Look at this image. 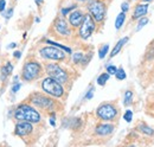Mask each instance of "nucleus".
I'll return each mask as SVG.
<instances>
[{
    "label": "nucleus",
    "mask_w": 154,
    "mask_h": 147,
    "mask_svg": "<svg viewBox=\"0 0 154 147\" xmlns=\"http://www.w3.org/2000/svg\"><path fill=\"white\" fill-rule=\"evenodd\" d=\"M14 117L19 121H27L31 124H38L40 121V114L29 105H20L14 111Z\"/></svg>",
    "instance_id": "nucleus-1"
},
{
    "label": "nucleus",
    "mask_w": 154,
    "mask_h": 147,
    "mask_svg": "<svg viewBox=\"0 0 154 147\" xmlns=\"http://www.w3.org/2000/svg\"><path fill=\"white\" fill-rule=\"evenodd\" d=\"M42 89L46 94H49V95H51L54 97H60L64 94V89H63L62 84L58 81H56L55 78H52V77H48V78L43 80Z\"/></svg>",
    "instance_id": "nucleus-2"
},
{
    "label": "nucleus",
    "mask_w": 154,
    "mask_h": 147,
    "mask_svg": "<svg viewBox=\"0 0 154 147\" xmlns=\"http://www.w3.org/2000/svg\"><path fill=\"white\" fill-rule=\"evenodd\" d=\"M40 71H42V67L38 62L35 61L27 62L23 68V78L25 81H33L39 77Z\"/></svg>",
    "instance_id": "nucleus-3"
},
{
    "label": "nucleus",
    "mask_w": 154,
    "mask_h": 147,
    "mask_svg": "<svg viewBox=\"0 0 154 147\" xmlns=\"http://www.w3.org/2000/svg\"><path fill=\"white\" fill-rule=\"evenodd\" d=\"M88 10L90 16L96 21H102L106 14V5L100 1V0H94L88 5Z\"/></svg>",
    "instance_id": "nucleus-4"
},
{
    "label": "nucleus",
    "mask_w": 154,
    "mask_h": 147,
    "mask_svg": "<svg viewBox=\"0 0 154 147\" xmlns=\"http://www.w3.org/2000/svg\"><path fill=\"white\" fill-rule=\"evenodd\" d=\"M95 30V21L90 14L84 16V19L81 24V29H79V36L83 39H88L89 37L93 35Z\"/></svg>",
    "instance_id": "nucleus-5"
},
{
    "label": "nucleus",
    "mask_w": 154,
    "mask_h": 147,
    "mask_svg": "<svg viewBox=\"0 0 154 147\" xmlns=\"http://www.w3.org/2000/svg\"><path fill=\"white\" fill-rule=\"evenodd\" d=\"M116 115H117V110L116 108L110 105V103H104V105H101L98 108H97V116L102 120H106V121H112L113 119H115Z\"/></svg>",
    "instance_id": "nucleus-6"
},
{
    "label": "nucleus",
    "mask_w": 154,
    "mask_h": 147,
    "mask_svg": "<svg viewBox=\"0 0 154 147\" xmlns=\"http://www.w3.org/2000/svg\"><path fill=\"white\" fill-rule=\"evenodd\" d=\"M46 73L49 74L50 77L55 78L56 81H58L59 83H65L68 81V75L57 64L50 63L46 65Z\"/></svg>",
    "instance_id": "nucleus-7"
},
{
    "label": "nucleus",
    "mask_w": 154,
    "mask_h": 147,
    "mask_svg": "<svg viewBox=\"0 0 154 147\" xmlns=\"http://www.w3.org/2000/svg\"><path fill=\"white\" fill-rule=\"evenodd\" d=\"M40 55L44 58L54 59V61H62L65 58V54L62 49H58L56 46H46L40 50Z\"/></svg>",
    "instance_id": "nucleus-8"
},
{
    "label": "nucleus",
    "mask_w": 154,
    "mask_h": 147,
    "mask_svg": "<svg viewBox=\"0 0 154 147\" xmlns=\"http://www.w3.org/2000/svg\"><path fill=\"white\" fill-rule=\"evenodd\" d=\"M32 103L36 105L39 108H43V109H51L54 107V101L46 96H43V95H39V94H35L32 96Z\"/></svg>",
    "instance_id": "nucleus-9"
},
{
    "label": "nucleus",
    "mask_w": 154,
    "mask_h": 147,
    "mask_svg": "<svg viewBox=\"0 0 154 147\" xmlns=\"http://www.w3.org/2000/svg\"><path fill=\"white\" fill-rule=\"evenodd\" d=\"M32 129H33V127H32L31 122L19 121L16 126V134L19 135V136H26L32 132Z\"/></svg>",
    "instance_id": "nucleus-10"
},
{
    "label": "nucleus",
    "mask_w": 154,
    "mask_h": 147,
    "mask_svg": "<svg viewBox=\"0 0 154 147\" xmlns=\"http://www.w3.org/2000/svg\"><path fill=\"white\" fill-rule=\"evenodd\" d=\"M55 30L62 36H69L70 35V30H69V26H68L66 21L62 18H58L55 21Z\"/></svg>",
    "instance_id": "nucleus-11"
},
{
    "label": "nucleus",
    "mask_w": 154,
    "mask_h": 147,
    "mask_svg": "<svg viewBox=\"0 0 154 147\" xmlns=\"http://www.w3.org/2000/svg\"><path fill=\"white\" fill-rule=\"evenodd\" d=\"M83 19H84V14L81 11H74L69 14V21H70L71 26H74V27L81 26Z\"/></svg>",
    "instance_id": "nucleus-12"
},
{
    "label": "nucleus",
    "mask_w": 154,
    "mask_h": 147,
    "mask_svg": "<svg viewBox=\"0 0 154 147\" xmlns=\"http://www.w3.org/2000/svg\"><path fill=\"white\" fill-rule=\"evenodd\" d=\"M148 11V5L147 4H140L135 7V11H134V14H133V18L134 19H139V18H142Z\"/></svg>",
    "instance_id": "nucleus-13"
},
{
    "label": "nucleus",
    "mask_w": 154,
    "mask_h": 147,
    "mask_svg": "<svg viewBox=\"0 0 154 147\" xmlns=\"http://www.w3.org/2000/svg\"><path fill=\"white\" fill-rule=\"evenodd\" d=\"M113 129H114V126H112V125H107V124L100 125L96 128V134H98V135H108L113 132Z\"/></svg>",
    "instance_id": "nucleus-14"
},
{
    "label": "nucleus",
    "mask_w": 154,
    "mask_h": 147,
    "mask_svg": "<svg viewBox=\"0 0 154 147\" xmlns=\"http://www.w3.org/2000/svg\"><path fill=\"white\" fill-rule=\"evenodd\" d=\"M128 42V37H123L122 39H120L119 42H117V44L115 45V48L113 49V51H112V54H110V57H114V56H116L119 52H120V50L122 49V46L126 44Z\"/></svg>",
    "instance_id": "nucleus-15"
},
{
    "label": "nucleus",
    "mask_w": 154,
    "mask_h": 147,
    "mask_svg": "<svg viewBox=\"0 0 154 147\" xmlns=\"http://www.w3.org/2000/svg\"><path fill=\"white\" fill-rule=\"evenodd\" d=\"M12 70H13V65H12L10 62H7V63L1 68V80H5L10 74L12 73Z\"/></svg>",
    "instance_id": "nucleus-16"
},
{
    "label": "nucleus",
    "mask_w": 154,
    "mask_h": 147,
    "mask_svg": "<svg viewBox=\"0 0 154 147\" xmlns=\"http://www.w3.org/2000/svg\"><path fill=\"white\" fill-rule=\"evenodd\" d=\"M125 19H126V13H125V12H121V13L117 16V18H116V21H115L116 30L121 29V26H122V25H123V23H125Z\"/></svg>",
    "instance_id": "nucleus-17"
},
{
    "label": "nucleus",
    "mask_w": 154,
    "mask_h": 147,
    "mask_svg": "<svg viewBox=\"0 0 154 147\" xmlns=\"http://www.w3.org/2000/svg\"><path fill=\"white\" fill-rule=\"evenodd\" d=\"M109 74L108 73H103L101 74L100 76H98V78H97V84H100V86H104L106 84V82L109 80Z\"/></svg>",
    "instance_id": "nucleus-18"
},
{
    "label": "nucleus",
    "mask_w": 154,
    "mask_h": 147,
    "mask_svg": "<svg viewBox=\"0 0 154 147\" xmlns=\"http://www.w3.org/2000/svg\"><path fill=\"white\" fill-rule=\"evenodd\" d=\"M46 43H48V44H52L54 46H56L58 49H62L63 51H66L68 54H71V49H70V48H66V46H64V45H60V44L55 43V42H52V40H46Z\"/></svg>",
    "instance_id": "nucleus-19"
},
{
    "label": "nucleus",
    "mask_w": 154,
    "mask_h": 147,
    "mask_svg": "<svg viewBox=\"0 0 154 147\" xmlns=\"http://www.w3.org/2000/svg\"><path fill=\"white\" fill-rule=\"evenodd\" d=\"M108 50H109V45L108 44H106V45H103L101 49H100V51H98V57L102 59V58H104L106 55L108 54Z\"/></svg>",
    "instance_id": "nucleus-20"
},
{
    "label": "nucleus",
    "mask_w": 154,
    "mask_h": 147,
    "mask_svg": "<svg viewBox=\"0 0 154 147\" xmlns=\"http://www.w3.org/2000/svg\"><path fill=\"white\" fill-rule=\"evenodd\" d=\"M132 99H133V92H131V90H127L126 94H125V106H128V105H131V102H132Z\"/></svg>",
    "instance_id": "nucleus-21"
},
{
    "label": "nucleus",
    "mask_w": 154,
    "mask_h": 147,
    "mask_svg": "<svg viewBox=\"0 0 154 147\" xmlns=\"http://www.w3.org/2000/svg\"><path fill=\"white\" fill-rule=\"evenodd\" d=\"M115 76L117 80H125V78H126V73H125V70H123L122 68H120V69L116 70Z\"/></svg>",
    "instance_id": "nucleus-22"
},
{
    "label": "nucleus",
    "mask_w": 154,
    "mask_h": 147,
    "mask_svg": "<svg viewBox=\"0 0 154 147\" xmlns=\"http://www.w3.org/2000/svg\"><path fill=\"white\" fill-rule=\"evenodd\" d=\"M75 8H76V5H72V6L66 7V8H62L60 13H62V16H68V13H69V12H71L72 10H75Z\"/></svg>",
    "instance_id": "nucleus-23"
},
{
    "label": "nucleus",
    "mask_w": 154,
    "mask_h": 147,
    "mask_svg": "<svg viewBox=\"0 0 154 147\" xmlns=\"http://www.w3.org/2000/svg\"><path fill=\"white\" fill-rule=\"evenodd\" d=\"M123 119H125L127 122H131L132 119H133V111H132V110H127V111L125 113V115H123Z\"/></svg>",
    "instance_id": "nucleus-24"
},
{
    "label": "nucleus",
    "mask_w": 154,
    "mask_h": 147,
    "mask_svg": "<svg viewBox=\"0 0 154 147\" xmlns=\"http://www.w3.org/2000/svg\"><path fill=\"white\" fill-rule=\"evenodd\" d=\"M147 23H148V19L143 18V17H142V18H141V20L139 21V25H137V27H136V31H140V30H141V29H142V27H143V26H145Z\"/></svg>",
    "instance_id": "nucleus-25"
},
{
    "label": "nucleus",
    "mask_w": 154,
    "mask_h": 147,
    "mask_svg": "<svg viewBox=\"0 0 154 147\" xmlns=\"http://www.w3.org/2000/svg\"><path fill=\"white\" fill-rule=\"evenodd\" d=\"M82 58H83V54H81V52H76L75 55L72 56V59H74L75 63H79L82 61Z\"/></svg>",
    "instance_id": "nucleus-26"
},
{
    "label": "nucleus",
    "mask_w": 154,
    "mask_h": 147,
    "mask_svg": "<svg viewBox=\"0 0 154 147\" xmlns=\"http://www.w3.org/2000/svg\"><path fill=\"white\" fill-rule=\"evenodd\" d=\"M140 130H142L143 133H147V134H153L154 130L152 128H149V127H147V126H145V125H142L141 127H140Z\"/></svg>",
    "instance_id": "nucleus-27"
},
{
    "label": "nucleus",
    "mask_w": 154,
    "mask_h": 147,
    "mask_svg": "<svg viewBox=\"0 0 154 147\" xmlns=\"http://www.w3.org/2000/svg\"><path fill=\"white\" fill-rule=\"evenodd\" d=\"M116 70H117V68H116L115 65H108L107 67V73L109 74V75H115Z\"/></svg>",
    "instance_id": "nucleus-28"
},
{
    "label": "nucleus",
    "mask_w": 154,
    "mask_h": 147,
    "mask_svg": "<svg viewBox=\"0 0 154 147\" xmlns=\"http://www.w3.org/2000/svg\"><path fill=\"white\" fill-rule=\"evenodd\" d=\"M20 88H21V83H19V82H16V83H14V86L12 87V92H13V94H16V92L19 90Z\"/></svg>",
    "instance_id": "nucleus-29"
},
{
    "label": "nucleus",
    "mask_w": 154,
    "mask_h": 147,
    "mask_svg": "<svg viewBox=\"0 0 154 147\" xmlns=\"http://www.w3.org/2000/svg\"><path fill=\"white\" fill-rule=\"evenodd\" d=\"M94 92H95V89H94V88H90V90L85 95V99H87V100H90V99L93 97V95H94Z\"/></svg>",
    "instance_id": "nucleus-30"
},
{
    "label": "nucleus",
    "mask_w": 154,
    "mask_h": 147,
    "mask_svg": "<svg viewBox=\"0 0 154 147\" xmlns=\"http://www.w3.org/2000/svg\"><path fill=\"white\" fill-rule=\"evenodd\" d=\"M12 14H13V10H12V8H10L6 13L4 12V17H6V19H10L11 17H12Z\"/></svg>",
    "instance_id": "nucleus-31"
},
{
    "label": "nucleus",
    "mask_w": 154,
    "mask_h": 147,
    "mask_svg": "<svg viewBox=\"0 0 154 147\" xmlns=\"http://www.w3.org/2000/svg\"><path fill=\"white\" fill-rule=\"evenodd\" d=\"M121 8H122V12H127L128 10H129V5H128V2H123L122 4V6H121Z\"/></svg>",
    "instance_id": "nucleus-32"
},
{
    "label": "nucleus",
    "mask_w": 154,
    "mask_h": 147,
    "mask_svg": "<svg viewBox=\"0 0 154 147\" xmlns=\"http://www.w3.org/2000/svg\"><path fill=\"white\" fill-rule=\"evenodd\" d=\"M5 6H6V1L5 0H0V11L1 12L5 11Z\"/></svg>",
    "instance_id": "nucleus-33"
},
{
    "label": "nucleus",
    "mask_w": 154,
    "mask_h": 147,
    "mask_svg": "<svg viewBox=\"0 0 154 147\" xmlns=\"http://www.w3.org/2000/svg\"><path fill=\"white\" fill-rule=\"evenodd\" d=\"M13 56H14V57H17V58H20V57H21V52H20V51H14Z\"/></svg>",
    "instance_id": "nucleus-34"
},
{
    "label": "nucleus",
    "mask_w": 154,
    "mask_h": 147,
    "mask_svg": "<svg viewBox=\"0 0 154 147\" xmlns=\"http://www.w3.org/2000/svg\"><path fill=\"white\" fill-rule=\"evenodd\" d=\"M17 46V44L16 43H11L10 45H8V49H13V48H16Z\"/></svg>",
    "instance_id": "nucleus-35"
},
{
    "label": "nucleus",
    "mask_w": 154,
    "mask_h": 147,
    "mask_svg": "<svg viewBox=\"0 0 154 147\" xmlns=\"http://www.w3.org/2000/svg\"><path fill=\"white\" fill-rule=\"evenodd\" d=\"M50 124H51L52 126H56V124H55V119H54V117L50 119Z\"/></svg>",
    "instance_id": "nucleus-36"
},
{
    "label": "nucleus",
    "mask_w": 154,
    "mask_h": 147,
    "mask_svg": "<svg viewBox=\"0 0 154 147\" xmlns=\"http://www.w3.org/2000/svg\"><path fill=\"white\" fill-rule=\"evenodd\" d=\"M36 2H37V5H40L42 2H44V0H35Z\"/></svg>",
    "instance_id": "nucleus-37"
},
{
    "label": "nucleus",
    "mask_w": 154,
    "mask_h": 147,
    "mask_svg": "<svg viewBox=\"0 0 154 147\" xmlns=\"http://www.w3.org/2000/svg\"><path fill=\"white\" fill-rule=\"evenodd\" d=\"M78 1H89V0H78Z\"/></svg>",
    "instance_id": "nucleus-38"
},
{
    "label": "nucleus",
    "mask_w": 154,
    "mask_h": 147,
    "mask_svg": "<svg viewBox=\"0 0 154 147\" xmlns=\"http://www.w3.org/2000/svg\"><path fill=\"white\" fill-rule=\"evenodd\" d=\"M145 1H152V0H145Z\"/></svg>",
    "instance_id": "nucleus-39"
}]
</instances>
